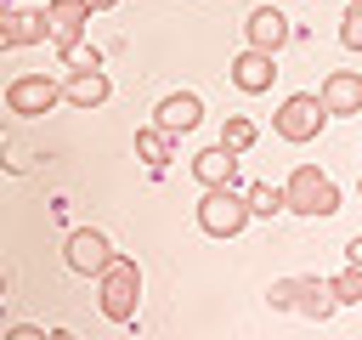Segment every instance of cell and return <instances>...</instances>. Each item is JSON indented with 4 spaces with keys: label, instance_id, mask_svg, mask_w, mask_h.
<instances>
[{
    "label": "cell",
    "instance_id": "obj_1",
    "mask_svg": "<svg viewBox=\"0 0 362 340\" xmlns=\"http://www.w3.org/2000/svg\"><path fill=\"white\" fill-rule=\"evenodd\" d=\"M96 278H102V295H96V300H102V317H107V323H136V306H141V266L113 249Z\"/></svg>",
    "mask_w": 362,
    "mask_h": 340
},
{
    "label": "cell",
    "instance_id": "obj_2",
    "mask_svg": "<svg viewBox=\"0 0 362 340\" xmlns=\"http://www.w3.org/2000/svg\"><path fill=\"white\" fill-rule=\"evenodd\" d=\"M277 193H283V210H294V215H311V221L339 210V187H334V181H328L317 164H300V170H294V176H288Z\"/></svg>",
    "mask_w": 362,
    "mask_h": 340
},
{
    "label": "cell",
    "instance_id": "obj_3",
    "mask_svg": "<svg viewBox=\"0 0 362 340\" xmlns=\"http://www.w3.org/2000/svg\"><path fill=\"white\" fill-rule=\"evenodd\" d=\"M266 300H272L277 312H300V317H317V323L334 312L328 278H277V283L266 289Z\"/></svg>",
    "mask_w": 362,
    "mask_h": 340
},
{
    "label": "cell",
    "instance_id": "obj_4",
    "mask_svg": "<svg viewBox=\"0 0 362 340\" xmlns=\"http://www.w3.org/2000/svg\"><path fill=\"white\" fill-rule=\"evenodd\" d=\"M198 227H204L209 238H238V232L249 227L243 193H238V187H209V193L198 198Z\"/></svg>",
    "mask_w": 362,
    "mask_h": 340
},
{
    "label": "cell",
    "instance_id": "obj_5",
    "mask_svg": "<svg viewBox=\"0 0 362 340\" xmlns=\"http://www.w3.org/2000/svg\"><path fill=\"white\" fill-rule=\"evenodd\" d=\"M322 125H328V113H322L317 91H294V96H283V108H277V119H272V130H277L283 142H311Z\"/></svg>",
    "mask_w": 362,
    "mask_h": 340
},
{
    "label": "cell",
    "instance_id": "obj_6",
    "mask_svg": "<svg viewBox=\"0 0 362 340\" xmlns=\"http://www.w3.org/2000/svg\"><path fill=\"white\" fill-rule=\"evenodd\" d=\"M57 102H62V85H57L51 74H17V79L6 85V108H11V113H23V119L51 113Z\"/></svg>",
    "mask_w": 362,
    "mask_h": 340
},
{
    "label": "cell",
    "instance_id": "obj_7",
    "mask_svg": "<svg viewBox=\"0 0 362 340\" xmlns=\"http://www.w3.org/2000/svg\"><path fill=\"white\" fill-rule=\"evenodd\" d=\"M40 11H45V40L57 45V57H74L79 40H85V23H90L85 0H51V6H40Z\"/></svg>",
    "mask_w": 362,
    "mask_h": 340
},
{
    "label": "cell",
    "instance_id": "obj_8",
    "mask_svg": "<svg viewBox=\"0 0 362 340\" xmlns=\"http://www.w3.org/2000/svg\"><path fill=\"white\" fill-rule=\"evenodd\" d=\"M107 255H113V244H107L96 227H74L68 244H62V261H68V272H79V278H96V272L107 266Z\"/></svg>",
    "mask_w": 362,
    "mask_h": 340
},
{
    "label": "cell",
    "instance_id": "obj_9",
    "mask_svg": "<svg viewBox=\"0 0 362 340\" xmlns=\"http://www.w3.org/2000/svg\"><path fill=\"white\" fill-rule=\"evenodd\" d=\"M317 102H322L328 119H351V113H362V74H356V68H334V74L322 79Z\"/></svg>",
    "mask_w": 362,
    "mask_h": 340
},
{
    "label": "cell",
    "instance_id": "obj_10",
    "mask_svg": "<svg viewBox=\"0 0 362 340\" xmlns=\"http://www.w3.org/2000/svg\"><path fill=\"white\" fill-rule=\"evenodd\" d=\"M198 119H204V102H198L192 91H170V96L153 108V130H164L170 142L187 136V130H198Z\"/></svg>",
    "mask_w": 362,
    "mask_h": 340
},
{
    "label": "cell",
    "instance_id": "obj_11",
    "mask_svg": "<svg viewBox=\"0 0 362 340\" xmlns=\"http://www.w3.org/2000/svg\"><path fill=\"white\" fill-rule=\"evenodd\" d=\"M243 28H249V51H266V57H277V51L288 45V17H283L277 6H255Z\"/></svg>",
    "mask_w": 362,
    "mask_h": 340
},
{
    "label": "cell",
    "instance_id": "obj_12",
    "mask_svg": "<svg viewBox=\"0 0 362 340\" xmlns=\"http://www.w3.org/2000/svg\"><path fill=\"white\" fill-rule=\"evenodd\" d=\"M226 74H232V85H238L243 96H260V91H272V79H277V62H272L266 51H249V45H243V51L232 57V68H226Z\"/></svg>",
    "mask_w": 362,
    "mask_h": 340
},
{
    "label": "cell",
    "instance_id": "obj_13",
    "mask_svg": "<svg viewBox=\"0 0 362 340\" xmlns=\"http://www.w3.org/2000/svg\"><path fill=\"white\" fill-rule=\"evenodd\" d=\"M192 176H198L204 193H209V187H232V181H238V153H226V147L215 142V147H204V153L192 159Z\"/></svg>",
    "mask_w": 362,
    "mask_h": 340
},
{
    "label": "cell",
    "instance_id": "obj_14",
    "mask_svg": "<svg viewBox=\"0 0 362 340\" xmlns=\"http://www.w3.org/2000/svg\"><path fill=\"white\" fill-rule=\"evenodd\" d=\"M107 74L102 68H74L68 74V85H62V102H74V108H102L107 102Z\"/></svg>",
    "mask_w": 362,
    "mask_h": 340
},
{
    "label": "cell",
    "instance_id": "obj_15",
    "mask_svg": "<svg viewBox=\"0 0 362 340\" xmlns=\"http://www.w3.org/2000/svg\"><path fill=\"white\" fill-rule=\"evenodd\" d=\"M136 159H141L147 170H164V164L175 159V142H170L164 130H153V125H147V130H136Z\"/></svg>",
    "mask_w": 362,
    "mask_h": 340
},
{
    "label": "cell",
    "instance_id": "obj_16",
    "mask_svg": "<svg viewBox=\"0 0 362 340\" xmlns=\"http://www.w3.org/2000/svg\"><path fill=\"white\" fill-rule=\"evenodd\" d=\"M221 147H226V153H249V147H255V119H249V113H226Z\"/></svg>",
    "mask_w": 362,
    "mask_h": 340
},
{
    "label": "cell",
    "instance_id": "obj_17",
    "mask_svg": "<svg viewBox=\"0 0 362 340\" xmlns=\"http://www.w3.org/2000/svg\"><path fill=\"white\" fill-rule=\"evenodd\" d=\"M243 210H249V221H255V215H277V210H283V193H277L272 181H255V187L243 193Z\"/></svg>",
    "mask_w": 362,
    "mask_h": 340
},
{
    "label": "cell",
    "instance_id": "obj_18",
    "mask_svg": "<svg viewBox=\"0 0 362 340\" xmlns=\"http://www.w3.org/2000/svg\"><path fill=\"white\" fill-rule=\"evenodd\" d=\"M328 295H334V306H356L362 300V266H345L339 278H328Z\"/></svg>",
    "mask_w": 362,
    "mask_h": 340
},
{
    "label": "cell",
    "instance_id": "obj_19",
    "mask_svg": "<svg viewBox=\"0 0 362 340\" xmlns=\"http://www.w3.org/2000/svg\"><path fill=\"white\" fill-rule=\"evenodd\" d=\"M339 45L362 51V0H345V23H339Z\"/></svg>",
    "mask_w": 362,
    "mask_h": 340
},
{
    "label": "cell",
    "instance_id": "obj_20",
    "mask_svg": "<svg viewBox=\"0 0 362 340\" xmlns=\"http://www.w3.org/2000/svg\"><path fill=\"white\" fill-rule=\"evenodd\" d=\"M17 45H45V11H17Z\"/></svg>",
    "mask_w": 362,
    "mask_h": 340
},
{
    "label": "cell",
    "instance_id": "obj_21",
    "mask_svg": "<svg viewBox=\"0 0 362 340\" xmlns=\"http://www.w3.org/2000/svg\"><path fill=\"white\" fill-rule=\"evenodd\" d=\"M11 45H17V11L0 6V51H11Z\"/></svg>",
    "mask_w": 362,
    "mask_h": 340
},
{
    "label": "cell",
    "instance_id": "obj_22",
    "mask_svg": "<svg viewBox=\"0 0 362 340\" xmlns=\"http://www.w3.org/2000/svg\"><path fill=\"white\" fill-rule=\"evenodd\" d=\"M6 340H51L40 323H17V329H6Z\"/></svg>",
    "mask_w": 362,
    "mask_h": 340
},
{
    "label": "cell",
    "instance_id": "obj_23",
    "mask_svg": "<svg viewBox=\"0 0 362 340\" xmlns=\"http://www.w3.org/2000/svg\"><path fill=\"white\" fill-rule=\"evenodd\" d=\"M113 6H119V0H85V11H90V17H96V11H113Z\"/></svg>",
    "mask_w": 362,
    "mask_h": 340
},
{
    "label": "cell",
    "instance_id": "obj_24",
    "mask_svg": "<svg viewBox=\"0 0 362 340\" xmlns=\"http://www.w3.org/2000/svg\"><path fill=\"white\" fill-rule=\"evenodd\" d=\"M51 340H74V334H68V329H51Z\"/></svg>",
    "mask_w": 362,
    "mask_h": 340
},
{
    "label": "cell",
    "instance_id": "obj_25",
    "mask_svg": "<svg viewBox=\"0 0 362 340\" xmlns=\"http://www.w3.org/2000/svg\"><path fill=\"white\" fill-rule=\"evenodd\" d=\"M0 295H6V278H0Z\"/></svg>",
    "mask_w": 362,
    "mask_h": 340
}]
</instances>
